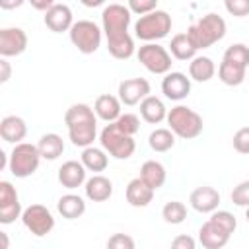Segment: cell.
I'll return each instance as SVG.
<instances>
[{
	"mask_svg": "<svg viewBox=\"0 0 249 249\" xmlns=\"http://www.w3.org/2000/svg\"><path fill=\"white\" fill-rule=\"evenodd\" d=\"M148 144L154 152H167L175 146V134L169 128H156L150 132Z\"/></svg>",
	"mask_w": 249,
	"mask_h": 249,
	"instance_id": "32",
	"label": "cell"
},
{
	"mask_svg": "<svg viewBox=\"0 0 249 249\" xmlns=\"http://www.w3.org/2000/svg\"><path fill=\"white\" fill-rule=\"evenodd\" d=\"M80 161L84 163V167H86L88 171H93V173L105 171V167H107V163H109L105 150L93 148V146H89V148H86V150L82 152V160H80Z\"/></svg>",
	"mask_w": 249,
	"mask_h": 249,
	"instance_id": "31",
	"label": "cell"
},
{
	"mask_svg": "<svg viewBox=\"0 0 249 249\" xmlns=\"http://www.w3.org/2000/svg\"><path fill=\"white\" fill-rule=\"evenodd\" d=\"M56 210H58V214H60L62 218H66V220H76V218H80V216L86 212V202H84V198H82L80 195L68 193V195H62V196L58 198Z\"/></svg>",
	"mask_w": 249,
	"mask_h": 249,
	"instance_id": "23",
	"label": "cell"
},
{
	"mask_svg": "<svg viewBox=\"0 0 249 249\" xmlns=\"http://www.w3.org/2000/svg\"><path fill=\"white\" fill-rule=\"evenodd\" d=\"M161 218L167 222V224H183L185 218H187V206L181 202V200H169L165 202V206L161 208Z\"/></svg>",
	"mask_w": 249,
	"mask_h": 249,
	"instance_id": "33",
	"label": "cell"
},
{
	"mask_svg": "<svg viewBox=\"0 0 249 249\" xmlns=\"http://www.w3.org/2000/svg\"><path fill=\"white\" fill-rule=\"evenodd\" d=\"M167 124H169V130L183 138V140H193L196 138L200 132H202V117L193 111L191 107H185V105H177L173 107L171 111H167Z\"/></svg>",
	"mask_w": 249,
	"mask_h": 249,
	"instance_id": "2",
	"label": "cell"
},
{
	"mask_svg": "<svg viewBox=\"0 0 249 249\" xmlns=\"http://www.w3.org/2000/svg\"><path fill=\"white\" fill-rule=\"evenodd\" d=\"M189 202H191V206H193L196 212L212 214V212L218 208V204H220V193H218L214 187L202 185V187H196V189L191 193Z\"/></svg>",
	"mask_w": 249,
	"mask_h": 249,
	"instance_id": "13",
	"label": "cell"
},
{
	"mask_svg": "<svg viewBox=\"0 0 249 249\" xmlns=\"http://www.w3.org/2000/svg\"><path fill=\"white\" fill-rule=\"evenodd\" d=\"M245 218H247V222H249V206H247V210H245Z\"/></svg>",
	"mask_w": 249,
	"mask_h": 249,
	"instance_id": "49",
	"label": "cell"
},
{
	"mask_svg": "<svg viewBox=\"0 0 249 249\" xmlns=\"http://www.w3.org/2000/svg\"><path fill=\"white\" fill-rule=\"evenodd\" d=\"M37 148H39V154H41L43 160H51L53 161L58 156H62V152H64V140L56 132H47V134H43L39 138Z\"/></svg>",
	"mask_w": 249,
	"mask_h": 249,
	"instance_id": "26",
	"label": "cell"
},
{
	"mask_svg": "<svg viewBox=\"0 0 249 249\" xmlns=\"http://www.w3.org/2000/svg\"><path fill=\"white\" fill-rule=\"evenodd\" d=\"M45 25L54 31V33H62V31H70L74 21H72V10L66 4H54L47 14H45Z\"/></svg>",
	"mask_w": 249,
	"mask_h": 249,
	"instance_id": "15",
	"label": "cell"
},
{
	"mask_svg": "<svg viewBox=\"0 0 249 249\" xmlns=\"http://www.w3.org/2000/svg\"><path fill=\"white\" fill-rule=\"evenodd\" d=\"M171 249H196V241H195L191 235L181 233V235H175V237H173Z\"/></svg>",
	"mask_w": 249,
	"mask_h": 249,
	"instance_id": "43",
	"label": "cell"
},
{
	"mask_svg": "<svg viewBox=\"0 0 249 249\" xmlns=\"http://www.w3.org/2000/svg\"><path fill=\"white\" fill-rule=\"evenodd\" d=\"M208 220H210L212 224H216L218 228H222L224 231H228L230 235H231V233L235 231V228H237L235 216H233L231 212H228V210H214Z\"/></svg>",
	"mask_w": 249,
	"mask_h": 249,
	"instance_id": "35",
	"label": "cell"
},
{
	"mask_svg": "<svg viewBox=\"0 0 249 249\" xmlns=\"http://www.w3.org/2000/svg\"><path fill=\"white\" fill-rule=\"evenodd\" d=\"M16 202H19V196H18L16 187L10 181H0V208L10 206V204H16Z\"/></svg>",
	"mask_w": 249,
	"mask_h": 249,
	"instance_id": "37",
	"label": "cell"
},
{
	"mask_svg": "<svg viewBox=\"0 0 249 249\" xmlns=\"http://www.w3.org/2000/svg\"><path fill=\"white\" fill-rule=\"evenodd\" d=\"M2 8H14V6H21V0L19 2H0Z\"/></svg>",
	"mask_w": 249,
	"mask_h": 249,
	"instance_id": "47",
	"label": "cell"
},
{
	"mask_svg": "<svg viewBox=\"0 0 249 249\" xmlns=\"http://www.w3.org/2000/svg\"><path fill=\"white\" fill-rule=\"evenodd\" d=\"M107 249H136V243L128 233H113L107 239Z\"/></svg>",
	"mask_w": 249,
	"mask_h": 249,
	"instance_id": "38",
	"label": "cell"
},
{
	"mask_svg": "<svg viewBox=\"0 0 249 249\" xmlns=\"http://www.w3.org/2000/svg\"><path fill=\"white\" fill-rule=\"evenodd\" d=\"M99 142H101V148H103L107 154H111L115 160H128V158L134 154V150H136L134 138L123 134V132L115 126V123H109V124L101 130Z\"/></svg>",
	"mask_w": 249,
	"mask_h": 249,
	"instance_id": "5",
	"label": "cell"
},
{
	"mask_svg": "<svg viewBox=\"0 0 249 249\" xmlns=\"http://www.w3.org/2000/svg\"><path fill=\"white\" fill-rule=\"evenodd\" d=\"M198 241L202 243L204 249H224L226 243L230 241V233L208 220L198 230Z\"/></svg>",
	"mask_w": 249,
	"mask_h": 249,
	"instance_id": "17",
	"label": "cell"
},
{
	"mask_svg": "<svg viewBox=\"0 0 249 249\" xmlns=\"http://www.w3.org/2000/svg\"><path fill=\"white\" fill-rule=\"evenodd\" d=\"M21 222L37 237H43V235L51 233L53 228H54V218H53L51 210L47 206H43V204L27 206L23 210V214H21Z\"/></svg>",
	"mask_w": 249,
	"mask_h": 249,
	"instance_id": "8",
	"label": "cell"
},
{
	"mask_svg": "<svg viewBox=\"0 0 249 249\" xmlns=\"http://www.w3.org/2000/svg\"><path fill=\"white\" fill-rule=\"evenodd\" d=\"M161 91L171 101H181L191 93V78L183 72H169L161 80Z\"/></svg>",
	"mask_w": 249,
	"mask_h": 249,
	"instance_id": "12",
	"label": "cell"
},
{
	"mask_svg": "<svg viewBox=\"0 0 249 249\" xmlns=\"http://www.w3.org/2000/svg\"><path fill=\"white\" fill-rule=\"evenodd\" d=\"M91 121H95V111L89 105H86V103H74L64 113L66 126H74V124H82V123H91Z\"/></svg>",
	"mask_w": 249,
	"mask_h": 249,
	"instance_id": "30",
	"label": "cell"
},
{
	"mask_svg": "<svg viewBox=\"0 0 249 249\" xmlns=\"http://www.w3.org/2000/svg\"><path fill=\"white\" fill-rule=\"evenodd\" d=\"M224 35H226V21L218 14H206L187 29V37L191 39L196 51L212 47L216 41L224 39Z\"/></svg>",
	"mask_w": 249,
	"mask_h": 249,
	"instance_id": "1",
	"label": "cell"
},
{
	"mask_svg": "<svg viewBox=\"0 0 249 249\" xmlns=\"http://www.w3.org/2000/svg\"><path fill=\"white\" fill-rule=\"evenodd\" d=\"M86 196L91 202H105L113 195V183L103 175H93L86 181Z\"/></svg>",
	"mask_w": 249,
	"mask_h": 249,
	"instance_id": "21",
	"label": "cell"
},
{
	"mask_svg": "<svg viewBox=\"0 0 249 249\" xmlns=\"http://www.w3.org/2000/svg\"><path fill=\"white\" fill-rule=\"evenodd\" d=\"M68 33H70L72 45L82 54H91L101 45V29L97 27V23H93L89 19H78V21H74V25H72V29Z\"/></svg>",
	"mask_w": 249,
	"mask_h": 249,
	"instance_id": "6",
	"label": "cell"
},
{
	"mask_svg": "<svg viewBox=\"0 0 249 249\" xmlns=\"http://www.w3.org/2000/svg\"><path fill=\"white\" fill-rule=\"evenodd\" d=\"M224 6L235 18H243L249 14V0H226Z\"/></svg>",
	"mask_w": 249,
	"mask_h": 249,
	"instance_id": "42",
	"label": "cell"
},
{
	"mask_svg": "<svg viewBox=\"0 0 249 249\" xmlns=\"http://www.w3.org/2000/svg\"><path fill=\"white\" fill-rule=\"evenodd\" d=\"M56 2H53V0H31V6L35 8V10H43L45 14L54 6Z\"/></svg>",
	"mask_w": 249,
	"mask_h": 249,
	"instance_id": "45",
	"label": "cell"
},
{
	"mask_svg": "<svg viewBox=\"0 0 249 249\" xmlns=\"http://www.w3.org/2000/svg\"><path fill=\"white\" fill-rule=\"evenodd\" d=\"M140 115L146 123L150 124H160L163 119H167V109L163 105V101L156 95H148L142 103H140Z\"/></svg>",
	"mask_w": 249,
	"mask_h": 249,
	"instance_id": "22",
	"label": "cell"
},
{
	"mask_svg": "<svg viewBox=\"0 0 249 249\" xmlns=\"http://www.w3.org/2000/svg\"><path fill=\"white\" fill-rule=\"evenodd\" d=\"M233 150L239 154H249V126H243L233 134Z\"/></svg>",
	"mask_w": 249,
	"mask_h": 249,
	"instance_id": "41",
	"label": "cell"
},
{
	"mask_svg": "<svg viewBox=\"0 0 249 249\" xmlns=\"http://www.w3.org/2000/svg\"><path fill=\"white\" fill-rule=\"evenodd\" d=\"M169 54H173L177 60H193L196 56V49L193 47L187 33H177L169 43Z\"/></svg>",
	"mask_w": 249,
	"mask_h": 249,
	"instance_id": "29",
	"label": "cell"
},
{
	"mask_svg": "<svg viewBox=\"0 0 249 249\" xmlns=\"http://www.w3.org/2000/svg\"><path fill=\"white\" fill-rule=\"evenodd\" d=\"M115 126H117L123 134L134 136V134L140 130V119H138L134 113H124V115H121V117L115 121Z\"/></svg>",
	"mask_w": 249,
	"mask_h": 249,
	"instance_id": "36",
	"label": "cell"
},
{
	"mask_svg": "<svg viewBox=\"0 0 249 249\" xmlns=\"http://www.w3.org/2000/svg\"><path fill=\"white\" fill-rule=\"evenodd\" d=\"M27 49V35L21 27L0 29V54L2 58L18 56Z\"/></svg>",
	"mask_w": 249,
	"mask_h": 249,
	"instance_id": "11",
	"label": "cell"
},
{
	"mask_svg": "<svg viewBox=\"0 0 249 249\" xmlns=\"http://www.w3.org/2000/svg\"><path fill=\"white\" fill-rule=\"evenodd\" d=\"M154 189L152 187H148L140 177H136V179H132L128 185H126V200H128V204L130 206H134V208H144V206H148L150 202H152V198H154Z\"/></svg>",
	"mask_w": 249,
	"mask_h": 249,
	"instance_id": "18",
	"label": "cell"
},
{
	"mask_svg": "<svg viewBox=\"0 0 249 249\" xmlns=\"http://www.w3.org/2000/svg\"><path fill=\"white\" fill-rule=\"evenodd\" d=\"M130 10L128 6L123 4H109L103 8L101 12V21H103V31L105 37H113V35H121V33H128V25H130Z\"/></svg>",
	"mask_w": 249,
	"mask_h": 249,
	"instance_id": "9",
	"label": "cell"
},
{
	"mask_svg": "<svg viewBox=\"0 0 249 249\" xmlns=\"http://www.w3.org/2000/svg\"><path fill=\"white\" fill-rule=\"evenodd\" d=\"M107 51L111 56H115L119 60H126L134 54V41L128 33L107 37Z\"/></svg>",
	"mask_w": 249,
	"mask_h": 249,
	"instance_id": "25",
	"label": "cell"
},
{
	"mask_svg": "<svg viewBox=\"0 0 249 249\" xmlns=\"http://www.w3.org/2000/svg\"><path fill=\"white\" fill-rule=\"evenodd\" d=\"M0 70H2V74H0V82H2V84H6V82L10 80V74H12L10 62H8L6 58H0Z\"/></svg>",
	"mask_w": 249,
	"mask_h": 249,
	"instance_id": "44",
	"label": "cell"
},
{
	"mask_svg": "<svg viewBox=\"0 0 249 249\" xmlns=\"http://www.w3.org/2000/svg\"><path fill=\"white\" fill-rule=\"evenodd\" d=\"M86 6H97V4H101V0H93V2H84Z\"/></svg>",
	"mask_w": 249,
	"mask_h": 249,
	"instance_id": "48",
	"label": "cell"
},
{
	"mask_svg": "<svg viewBox=\"0 0 249 249\" xmlns=\"http://www.w3.org/2000/svg\"><path fill=\"white\" fill-rule=\"evenodd\" d=\"M128 10L140 16H146L154 10H158V0H130L128 2Z\"/></svg>",
	"mask_w": 249,
	"mask_h": 249,
	"instance_id": "40",
	"label": "cell"
},
{
	"mask_svg": "<svg viewBox=\"0 0 249 249\" xmlns=\"http://www.w3.org/2000/svg\"><path fill=\"white\" fill-rule=\"evenodd\" d=\"M171 31V16L163 10H154L146 16H140L134 23V35L146 43L163 39Z\"/></svg>",
	"mask_w": 249,
	"mask_h": 249,
	"instance_id": "4",
	"label": "cell"
},
{
	"mask_svg": "<svg viewBox=\"0 0 249 249\" xmlns=\"http://www.w3.org/2000/svg\"><path fill=\"white\" fill-rule=\"evenodd\" d=\"M0 239H2V247H0V249H8L10 241H8V233H6V231H0Z\"/></svg>",
	"mask_w": 249,
	"mask_h": 249,
	"instance_id": "46",
	"label": "cell"
},
{
	"mask_svg": "<svg viewBox=\"0 0 249 249\" xmlns=\"http://www.w3.org/2000/svg\"><path fill=\"white\" fill-rule=\"evenodd\" d=\"M121 99L111 95V93H103L95 99L93 103V111L99 119H103L105 123H115L123 113H121Z\"/></svg>",
	"mask_w": 249,
	"mask_h": 249,
	"instance_id": "19",
	"label": "cell"
},
{
	"mask_svg": "<svg viewBox=\"0 0 249 249\" xmlns=\"http://www.w3.org/2000/svg\"><path fill=\"white\" fill-rule=\"evenodd\" d=\"M224 60L228 62H233V64H239L243 68L249 66V47L243 45V43H235V45H230L224 53Z\"/></svg>",
	"mask_w": 249,
	"mask_h": 249,
	"instance_id": "34",
	"label": "cell"
},
{
	"mask_svg": "<svg viewBox=\"0 0 249 249\" xmlns=\"http://www.w3.org/2000/svg\"><path fill=\"white\" fill-rule=\"evenodd\" d=\"M142 66L152 74H169L171 70V54L165 47L156 43H146L136 53Z\"/></svg>",
	"mask_w": 249,
	"mask_h": 249,
	"instance_id": "7",
	"label": "cell"
},
{
	"mask_svg": "<svg viewBox=\"0 0 249 249\" xmlns=\"http://www.w3.org/2000/svg\"><path fill=\"white\" fill-rule=\"evenodd\" d=\"M165 177H167L165 167H163L160 161H156V160H148V161H144L142 167H140V179H142L148 187H152L154 191H158L160 187H163Z\"/></svg>",
	"mask_w": 249,
	"mask_h": 249,
	"instance_id": "24",
	"label": "cell"
},
{
	"mask_svg": "<svg viewBox=\"0 0 249 249\" xmlns=\"http://www.w3.org/2000/svg\"><path fill=\"white\" fill-rule=\"evenodd\" d=\"M216 74V66L208 56H195L189 62V76L195 82H208Z\"/></svg>",
	"mask_w": 249,
	"mask_h": 249,
	"instance_id": "27",
	"label": "cell"
},
{
	"mask_svg": "<svg viewBox=\"0 0 249 249\" xmlns=\"http://www.w3.org/2000/svg\"><path fill=\"white\" fill-rule=\"evenodd\" d=\"M97 136V121H91V123H82V124H74V126H68V138L74 146L78 148H89L93 144Z\"/></svg>",
	"mask_w": 249,
	"mask_h": 249,
	"instance_id": "20",
	"label": "cell"
},
{
	"mask_svg": "<svg viewBox=\"0 0 249 249\" xmlns=\"http://www.w3.org/2000/svg\"><path fill=\"white\" fill-rule=\"evenodd\" d=\"M27 134V124L18 115H8L0 121V136L4 142L10 144H21V140Z\"/></svg>",
	"mask_w": 249,
	"mask_h": 249,
	"instance_id": "16",
	"label": "cell"
},
{
	"mask_svg": "<svg viewBox=\"0 0 249 249\" xmlns=\"http://www.w3.org/2000/svg\"><path fill=\"white\" fill-rule=\"evenodd\" d=\"M58 183L64 189H78L86 183V167L82 161L68 160L58 167Z\"/></svg>",
	"mask_w": 249,
	"mask_h": 249,
	"instance_id": "14",
	"label": "cell"
},
{
	"mask_svg": "<svg viewBox=\"0 0 249 249\" xmlns=\"http://www.w3.org/2000/svg\"><path fill=\"white\" fill-rule=\"evenodd\" d=\"M150 95V82L146 78H128L119 84V99L123 105H136L142 103Z\"/></svg>",
	"mask_w": 249,
	"mask_h": 249,
	"instance_id": "10",
	"label": "cell"
},
{
	"mask_svg": "<svg viewBox=\"0 0 249 249\" xmlns=\"http://www.w3.org/2000/svg\"><path fill=\"white\" fill-rule=\"evenodd\" d=\"M39 161H41V154H39L37 144L21 142V144L14 146V150L10 154V160H8V169L14 177L25 179V177H29L37 171Z\"/></svg>",
	"mask_w": 249,
	"mask_h": 249,
	"instance_id": "3",
	"label": "cell"
},
{
	"mask_svg": "<svg viewBox=\"0 0 249 249\" xmlns=\"http://www.w3.org/2000/svg\"><path fill=\"white\" fill-rule=\"evenodd\" d=\"M218 78L226 86H239L247 78V68L233 64V62H228V60H222L218 66Z\"/></svg>",
	"mask_w": 249,
	"mask_h": 249,
	"instance_id": "28",
	"label": "cell"
},
{
	"mask_svg": "<svg viewBox=\"0 0 249 249\" xmlns=\"http://www.w3.org/2000/svg\"><path fill=\"white\" fill-rule=\"evenodd\" d=\"M247 80H249V76H247Z\"/></svg>",
	"mask_w": 249,
	"mask_h": 249,
	"instance_id": "50",
	"label": "cell"
},
{
	"mask_svg": "<svg viewBox=\"0 0 249 249\" xmlns=\"http://www.w3.org/2000/svg\"><path fill=\"white\" fill-rule=\"evenodd\" d=\"M231 202L235 206H249V181H241L231 191Z\"/></svg>",
	"mask_w": 249,
	"mask_h": 249,
	"instance_id": "39",
	"label": "cell"
}]
</instances>
